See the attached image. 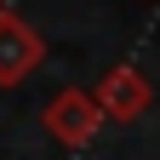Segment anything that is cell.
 <instances>
[{
  "mask_svg": "<svg viewBox=\"0 0 160 160\" xmlns=\"http://www.w3.org/2000/svg\"><path fill=\"white\" fill-rule=\"evenodd\" d=\"M103 120L109 114H103V103H97V92H80V86H63L46 109H40V126H46L63 149H86Z\"/></svg>",
  "mask_w": 160,
  "mask_h": 160,
  "instance_id": "cell-1",
  "label": "cell"
},
{
  "mask_svg": "<svg viewBox=\"0 0 160 160\" xmlns=\"http://www.w3.org/2000/svg\"><path fill=\"white\" fill-rule=\"evenodd\" d=\"M46 57V40H40L17 12H0V86H23Z\"/></svg>",
  "mask_w": 160,
  "mask_h": 160,
  "instance_id": "cell-2",
  "label": "cell"
},
{
  "mask_svg": "<svg viewBox=\"0 0 160 160\" xmlns=\"http://www.w3.org/2000/svg\"><path fill=\"white\" fill-rule=\"evenodd\" d=\"M97 103H103V114H109V120H137V114H149L154 86H149V74H137L132 63H120V69H109V74H103Z\"/></svg>",
  "mask_w": 160,
  "mask_h": 160,
  "instance_id": "cell-3",
  "label": "cell"
},
{
  "mask_svg": "<svg viewBox=\"0 0 160 160\" xmlns=\"http://www.w3.org/2000/svg\"><path fill=\"white\" fill-rule=\"evenodd\" d=\"M0 12H6V6H0Z\"/></svg>",
  "mask_w": 160,
  "mask_h": 160,
  "instance_id": "cell-4",
  "label": "cell"
}]
</instances>
